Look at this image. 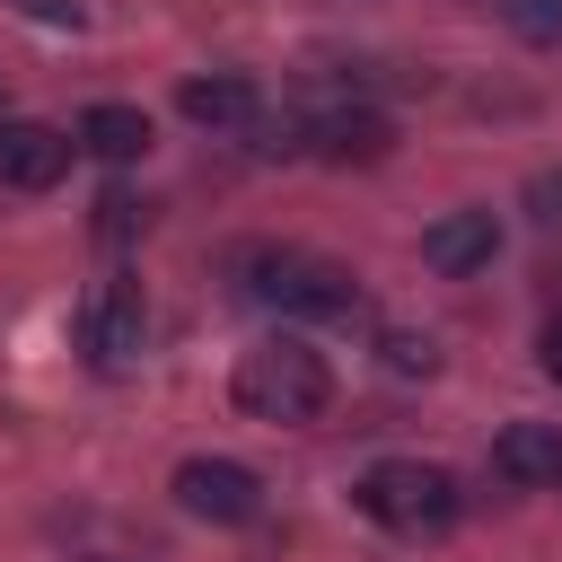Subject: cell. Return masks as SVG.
Masks as SVG:
<instances>
[{"instance_id": "obj_1", "label": "cell", "mask_w": 562, "mask_h": 562, "mask_svg": "<svg viewBox=\"0 0 562 562\" xmlns=\"http://www.w3.org/2000/svg\"><path fill=\"white\" fill-rule=\"evenodd\" d=\"M228 395H237V413H255V422H316V413L334 404V369H325V351H307L299 334H272V342L237 351Z\"/></svg>"}, {"instance_id": "obj_2", "label": "cell", "mask_w": 562, "mask_h": 562, "mask_svg": "<svg viewBox=\"0 0 562 562\" xmlns=\"http://www.w3.org/2000/svg\"><path fill=\"white\" fill-rule=\"evenodd\" d=\"M351 501H360L378 527H395V536H448V527H457V474H448V465H422V457L369 465V474L351 483Z\"/></svg>"}, {"instance_id": "obj_3", "label": "cell", "mask_w": 562, "mask_h": 562, "mask_svg": "<svg viewBox=\"0 0 562 562\" xmlns=\"http://www.w3.org/2000/svg\"><path fill=\"white\" fill-rule=\"evenodd\" d=\"M246 272H255V299L281 307V316H351V307H360V281H351L342 263H325V255H299V246L255 255Z\"/></svg>"}, {"instance_id": "obj_4", "label": "cell", "mask_w": 562, "mask_h": 562, "mask_svg": "<svg viewBox=\"0 0 562 562\" xmlns=\"http://www.w3.org/2000/svg\"><path fill=\"white\" fill-rule=\"evenodd\" d=\"M176 501H184L193 518H211V527H246V518L263 509V483H255V465H237V457H184V465H176Z\"/></svg>"}, {"instance_id": "obj_5", "label": "cell", "mask_w": 562, "mask_h": 562, "mask_svg": "<svg viewBox=\"0 0 562 562\" xmlns=\"http://www.w3.org/2000/svg\"><path fill=\"white\" fill-rule=\"evenodd\" d=\"M140 334H149V307H140V281H97L88 290V307H79V342H88V360H132L140 351Z\"/></svg>"}, {"instance_id": "obj_6", "label": "cell", "mask_w": 562, "mask_h": 562, "mask_svg": "<svg viewBox=\"0 0 562 562\" xmlns=\"http://www.w3.org/2000/svg\"><path fill=\"white\" fill-rule=\"evenodd\" d=\"M70 132H53V123H0V184L9 193H53L61 176H70Z\"/></svg>"}, {"instance_id": "obj_7", "label": "cell", "mask_w": 562, "mask_h": 562, "mask_svg": "<svg viewBox=\"0 0 562 562\" xmlns=\"http://www.w3.org/2000/svg\"><path fill=\"white\" fill-rule=\"evenodd\" d=\"M307 149H316L325 167H378V158L395 149V123L369 114V105H342V114H316V123H307Z\"/></svg>"}, {"instance_id": "obj_8", "label": "cell", "mask_w": 562, "mask_h": 562, "mask_svg": "<svg viewBox=\"0 0 562 562\" xmlns=\"http://www.w3.org/2000/svg\"><path fill=\"white\" fill-rule=\"evenodd\" d=\"M492 255H501V220L492 211H448V220L422 228V263L430 272H483Z\"/></svg>"}, {"instance_id": "obj_9", "label": "cell", "mask_w": 562, "mask_h": 562, "mask_svg": "<svg viewBox=\"0 0 562 562\" xmlns=\"http://www.w3.org/2000/svg\"><path fill=\"white\" fill-rule=\"evenodd\" d=\"M492 474L501 483H527V492L562 483V422H509L492 439Z\"/></svg>"}, {"instance_id": "obj_10", "label": "cell", "mask_w": 562, "mask_h": 562, "mask_svg": "<svg viewBox=\"0 0 562 562\" xmlns=\"http://www.w3.org/2000/svg\"><path fill=\"white\" fill-rule=\"evenodd\" d=\"M176 105H184V123H202V132H255V114H263L255 79H237V70L184 79V88H176Z\"/></svg>"}, {"instance_id": "obj_11", "label": "cell", "mask_w": 562, "mask_h": 562, "mask_svg": "<svg viewBox=\"0 0 562 562\" xmlns=\"http://www.w3.org/2000/svg\"><path fill=\"white\" fill-rule=\"evenodd\" d=\"M79 149H97L105 167H132L149 149V114L140 105H88L79 114Z\"/></svg>"}, {"instance_id": "obj_12", "label": "cell", "mask_w": 562, "mask_h": 562, "mask_svg": "<svg viewBox=\"0 0 562 562\" xmlns=\"http://www.w3.org/2000/svg\"><path fill=\"white\" fill-rule=\"evenodd\" d=\"M518 44H562V0H492Z\"/></svg>"}, {"instance_id": "obj_13", "label": "cell", "mask_w": 562, "mask_h": 562, "mask_svg": "<svg viewBox=\"0 0 562 562\" xmlns=\"http://www.w3.org/2000/svg\"><path fill=\"white\" fill-rule=\"evenodd\" d=\"M140 228H149V202H140V193H123V184L97 193V237H105V246H123V237H140Z\"/></svg>"}, {"instance_id": "obj_14", "label": "cell", "mask_w": 562, "mask_h": 562, "mask_svg": "<svg viewBox=\"0 0 562 562\" xmlns=\"http://www.w3.org/2000/svg\"><path fill=\"white\" fill-rule=\"evenodd\" d=\"M378 360H386L395 378H430V369H439V342H430V334H404V325H395V334H378Z\"/></svg>"}, {"instance_id": "obj_15", "label": "cell", "mask_w": 562, "mask_h": 562, "mask_svg": "<svg viewBox=\"0 0 562 562\" xmlns=\"http://www.w3.org/2000/svg\"><path fill=\"white\" fill-rule=\"evenodd\" d=\"M527 220H536V228H562V167L527 176Z\"/></svg>"}, {"instance_id": "obj_16", "label": "cell", "mask_w": 562, "mask_h": 562, "mask_svg": "<svg viewBox=\"0 0 562 562\" xmlns=\"http://www.w3.org/2000/svg\"><path fill=\"white\" fill-rule=\"evenodd\" d=\"M536 360H544V378H562V307L544 316V342H536Z\"/></svg>"}, {"instance_id": "obj_17", "label": "cell", "mask_w": 562, "mask_h": 562, "mask_svg": "<svg viewBox=\"0 0 562 562\" xmlns=\"http://www.w3.org/2000/svg\"><path fill=\"white\" fill-rule=\"evenodd\" d=\"M26 18H70L79 26V0H26Z\"/></svg>"}]
</instances>
